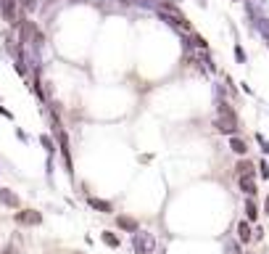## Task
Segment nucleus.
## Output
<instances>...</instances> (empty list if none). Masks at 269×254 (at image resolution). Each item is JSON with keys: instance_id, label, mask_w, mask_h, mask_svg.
<instances>
[{"instance_id": "1", "label": "nucleus", "mask_w": 269, "mask_h": 254, "mask_svg": "<svg viewBox=\"0 0 269 254\" xmlns=\"http://www.w3.org/2000/svg\"><path fill=\"white\" fill-rule=\"evenodd\" d=\"M214 130L222 135H238V114H216Z\"/></svg>"}, {"instance_id": "2", "label": "nucleus", "mask_w": 269, "mask_h": 254, "mask_svg": "<svg viewBox=\"0 0 269 254\" xmlns=\"http://www.w3.org/2000/svg\"><path fill=\"white\" fill-rule=\"evenodd\" d=\"M132 246H135V254H150L156 249V238L145 231H135L132 233Z\"/></svg>"}, {"instance_id": "3", "label": "nucleus", "mask_w": 269, "mask_h": 254, "mask_svg": "<svg viewBox=\"0 0 269 254\" xmlns=\"http://www.w3.org/2000/svg\"><path fill=\"white\" fill-rule=\"evenodd\" d=\"M58 133V143H61V156H63V167H66V175L74 180V164H71V148H69V135L63 133L61 127H56Z\"/></svg>"}, {"instance_id": "4", "label": "nucleus", "mask_w": 269, "mask_h": 254, "mask_svg": "<svg viewBox=\"0 0 269 254\" xmlns=\"http://www.w3.org/2000/svg\"><path fill=\"white\" fill-rule=\"evenodd\" d=\"M14 220L19 225H40L42 223V214L35 212V209H21V212L14 214Z\"/></svg>"}, {"instance_id": "5", "label": "nucleus", "mask_w": 269, "mask_h": 254, "mask_svg": "<svg viewBox=\"0 0 269 254\" xmlns=\"http://www.w3.org/2000/svg\"><path fill=\"white\" fill-rule=\"evenodd\" d=\"M16 11H19V0H3V5H0V14H3V22L5 24H19L16 22Z\"/></svg>"}, {"instance_id": "6", "label": "nucleus", "mask_w": 269, "mask_h": 254, "mask_svg": "<svg viewBox=\"0 0 269 254\" xmlns=\"http://www.w3.org/2000/svg\"><path fill=\"white\" fill-rule=\"evenodd\" d=\"M238 185L246 196H256L259 185H256V175H238Z\"/></svg>"}, {"instance_id": "7", "label": "nucleus", "mask_w": 269, "mask_h": 254, "mask_svg": "<svg viewBox=\"0 0 269 254\" xmlns=\"http://www.w3.org/2000/svg\"><path fill=\"white\" fill-rule=\"evenodd\" d=\"M229 151L238 154V156H246L248 154V143L240 138V135H229Z\"/></svg>"}, {"instance_id": "8", "label": "nucleus", "mask_w": 269, "mask_h": 254, "mask_svg": "<svg viewBox=\"0 0 269 254\" xmlns=\"http://www.w3.org/2000/svg\"><path fill=\"white\" fill-rule=\"evenodd\" d=\"M0 204L8 207V209H16V207H19V196L14 191H8V188H0Z\"/></svg>"}, {"instance_id": "9", "label": "nucleus", "mask_w": 269, "mask_h": 254, "mask_svg": "<svg viewBox=\"0 0 269 254\" xmlns=\"http://www.w3.org/2000/svg\"><path fill=\"white\" fill-rule=\"evenodd\" d=\"M251 238H253L251 223H248V220H240V223H238V241H240V244H248Z\"/></svg>"}, {"instance_id": "10", "label": "nucleus", "mask_w": 269, "mask_h": 254, "mask_svg": "<svg viewBox=\"0 0 269 254\" xmlns=\"http://www.w3.org/2000/svg\"><path fill=\"white\" fill-rule=\"evenodd\" d=\"M116 225H119L122 231H127V233H135V231H140V225H137V220L127 217V214H119V217H116Z\"/></svg>"}, {"instance_id": "11", "label": "nucleus", "mask_w": 269, "mask_h": 254, "mask_svg": "<svg viewBox=\"0 0 269 254\" xmlns=\"http://www.w3.org/2000/svg\"><path fill=\"white\" fill-rule=\"evenodd\" d=\"M87 204L93 207V209H98V212H114L111 201H106V199H95V196H90V199H87Z\"/></svg>"}, {"instance_id": "12", "label": "nucleus", "mask_w": 269, "mask_h": 254, "mask_svg": "<svg viewBox=\"0 0 269 254\" xmlns=\"http://www.w3.org/2000/svg\"><path fill=\"white\" fill-rule=\"evenodd\" d=\"M246 217H248V223H253V220L259 217V207H256L253 196H248V199H246Z\"/></svg>"}, {"instance_id": "13", "label": "nucleus", "mask_w": 269, "mask_h": 254, "mask_svg": "<svg viewBox=\"0 0 269 254\" xmlns=\"http://www.w3.org/2000/svg\"><path fill=\"white\" fill-rule=\"evenodd\" d=\"M101 241H103L106 246H111V249H119V244H122V241H119V236H116V233H111V231L101 233Z\"/></svg>"}, {"instance_id": "14", "label": "nucleus", "mask_w": 269, "mask_h": 254, "mask_svg": "<svg viewBox=\"0 0 269 254\" xmlns=\"http://www.w3.org/2000/svg\"><path fill=\"white\" fill-rule=\"evenodd\" d=\"M29 90L37 95L40 101H45V93H42V82H40V77H32V85H29Z\"/></svg>"}, {"instance_id": "15", "label": "nucleus", "mask_w": 269, "mask_h": 254, "mask_svg": "<svg viewBox=\"0 0 269 254\" xmlns=\"http://www.w3.org/2000/svg\"><path fill=\"white\" fill-rule=\"evenodd\" d=\"M235 169H238V175H253V164H251V162H248V159H240L238 162V167H235Z\"/></svg>"}, {"instance_id": "16", "label": "nucleus", "mask_w": 269, "mask_h": 254, "mask_svg": "<svg viewBox=\"0 0 269 254\" xmlns=\"http://www.w3.org/2000/svg\"><path fill=\"white\" fill-rule=\"evenodd\" d=\"M40 143H42L45 151H48V156L56 154V143H53V138H50V135H40Z\"/></svg>"}, {"instance_id": "17", "label": "nucleus", "mask_w": 269, "mask_h": 254, "mask_svg": "<svg viewBox=\"0 0 269 254\" xmlns=\"http://www.w3.org/2000/svg\"><path fill=\"white\" fill-rule=\"evenodd\" d=\"M201 61L206 64V71H211V74L216 71V61H214L211 56H208V50H201Z\"/></svg>"}, {"instance_id": "18", "label": "nucleus", "mask_w": 269, "mask_h": 254, "mask_svg": "<svg viewBox=\"0 0 269 254\" xmlns=\"http://www.w3.org/2000/svg\"><path fill=\"white\" fill-rule=\"evenodd\" d=\"M190 40H193V45H195V48H198V50H206V48H208V43L203 40L201 35H195V32H190Z\"/></svg>"}, {"instance_id": "19", "label": "nucleus", "mask_w": 269, "mask_h": 254, "mask_svg": "<svg viewBox=\"0 0 269 254\" xmlns=\"http://www.w3.org/2000/svg\"><path fill=\"white\" fill-rule=\"evenodd\" d=\"M235 58H238V64H246L248 61V53H246V48H243L240 43H235Z\"/></svg>"}, {"instance_id": "20", "label": "nucleus", "mask_w": 269, "mask_h": 254, "mask_svg": "<svg viewBox=\"0 0 269 254\" xmlns=\"http://www.w3.org/2000/svg\"><path fill=\"white\" fill-rule=\"evenodd\" d=\"M259 178L269 180V162H267V159H261V162H259Z\"/></svg>"}, {"instance_id": "21", "label": "nucleus", "mask_w": 269, "mask_h": 254, "mask_svg": "<svg viewBox=\"0 0 269 254\" xmlns=\"http://www.w3.org/2000/svg\"><path fill=\"white\" fill-rule=\"evenodd\" d=\"M256 143H259V146H261V151H264V154L269 156V140H267L261 133H256Z\"/></svg>"}, {"instance_id": "22", "label": "nucleus", "mask_w": 269, "mask_h": 254, "mask_svg": "<svg viewBox=\"0 0 269 254\" xmlns=\"http://www.w3.org/2000/svg\"><path fill=\"white\" fill-rule=\"evenodd\" d=\"M19 3H21L24 11H29V14H32V11H37V5H40L37 0H19Z\"/></svg>"}, {"instance_id": "23", "label": "nucleus", "mask_w": 269, "mask_h": 254, "mask_svg": "<svg viewBox=\"0 0 269 254\" xmlns=\"http://www.w3.org/2000/svg\"><path fill=\"white\" fill-rule=\"evenodd\" d=\"M214 95L216 98H227V90L222 88V85H214Z\"/></svg>"}, {"instance_id": "24", "label": "nucleus", "mask_w": 269, "mask_h": 254, "mask_svg": "<svg viewBox=\"0 0 269 254\" xmlns=\"http://www.w3.org/2000/svg\"><path fill=\"white\" fill-rule=\"evenodd\" d=\"M227 252H229V254H243V249H240V244H235V241H229V246H227Z\"/></svg>"}, {"instance_id": "25", "label": "nucleus", "mask_w": 269, "mask_h": 254, "mask_svg": "<svg viewBox=\"0 0 269 254\" xmlns=\"http://www.w3.org/2000/svg\"><path fill=\"white\" fill-rule=\"evenodd\" d=\"M0 254H19V249H16L14 244H5V246H3V252H0Z\"/></svg>"}, {"instance_id": "26", "label": "nucleus", "mask_w": 269, "mask_h": 254, "mask_svg": "<svg viewBox=\"0 0 269 254\" xmlns=\"http://www.w3.org/2000/svg\"><path fill=\"white\" fill-rule=\"evenodd\" d=\"M0 116H5V119H14V114H11L8 109H3V106H0Z\"/></svg>"}, {"instance_id": "27", "label": "nucleus", "mask_w": 269, "mask_h": 254, "mask_svg": "<svg viewBox=\"0 0 269 254\" xmlns=\"http://www.w3.org/2000/svg\"><path fill=\"white\" fill-rule=\"evenodd\" d=\"M16 135H19V140H21V143H27L29 138H27V133H24V130H16Z\"/></svg>"}, {"instance_id": "28", "label": "nucleus", "mask_w": 269, "mask_h": 254, "mask_svg": "<svg viewBox=\"0 0 269 254\" xmlns=\"http://www.w3.org/2000/svg\"><path fill=\"white\" fill-rule=\"evenodd\" d=\"M69 3H87V0H69Z\"/></svg>"}, {"instance_id": "29", "label": "nucleus", "mask_w": 269, "mask_h": 254, "mask_svg": "<svg viewBox=\"0 0 269 254\" xmlns=\"http://www.w3.org/2000/svg\"><path fill=\"white\" fill-rule=\"evenodd\" d=\"M267 214H269V196H267Z\"/></svg>"}, {"instance_id": "30", "label": "nucleus", "mask_w": 269, "mask_h": 254, "mask_svg": "<svg viewBox=\"0 0 269 254\" xmlns=\"http://www.w3.org/2000/svg\"><path fill=\"white\" fill-rule=\"evenodd\" d=\"M238 3H246V0H238Z\"/></svg>"}, {"instance_id": "31", "label": "nucleus", "mask_w": 269, "mask_h": 254, "mask_svg": "<svg viewBox=\"0 0 269 254\" xmlns=\"http://www.w3.org/2000/svg\"><path fill=\"white\" fill-rule=\"evenodd\" d=\"M0 5H3V0H0Z\"/></svg>"}]
</instances>
